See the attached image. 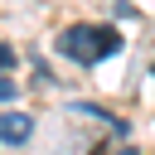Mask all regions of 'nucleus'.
I'll use <instances>...</instances> for the list:
<instances>
[{
	"label": "nucleus",
	"instance_id": "obj_1",
	"mask_svg": "<svg viewBox=\"0 0 155 155\" xmlns=\"http://www.w3.org/2000/svg\"><path fill=\"white\" fill-rule=\"evenodd\" d=\"M116 48H121V34L107 29V24H73V29H63V39H58V53L73 58V63H82V68L111 58Z\"/></svg>",
	"mask_w": 155,
	"mask_h": 155
},
{
	"label": "nucleus",
	"instance_id": "obj_2",
	"mask_svg": "<svg viewBox=\"0 0 155 155\" xmlns=\"http://www.w3.org/2000/svg\"><path fill=\"white\" fill-rule=\"evenodd\" d=\"M29 136H34V116H24V111H5V116H0V140L24 145Z\"/></svg>",
	"mask_w": 155,
	"mask_h": 155
},
{
	"label": "nucleus",
	"instance_id": "obj_3",
	"mask_svg": "<svg viewBox=\"0 0 155 155\" xmlns=\"http://www.w3.org/2000/svg\"><path fill=\"white\" fill-rule=\"evenodd\" d=\"M10 97H15V82H10V78H0V102H10Z\"/></svg>",
	"mask_w": 155,
	"mask_h": 155
},
{
	"label": "nucleus",
	"instance_id": "obj_4",
	"mask_svg": "<svg viewBox=\"0 0 155 155\" xmlns=\"http://www.w3.org/2000/svg\"><path fill=\"white\" fill-rule=\"evenodd\" d=\"M10 63H15V48H10V44H0V68H10Z\"/></svg>",
	"mask_w": 155,
	"mask_h": 155
},
{
	"label": "nucleus",
	"instance_id": "obj_5",
	"mask_svg": "<svg viewBox=\"0 0 155 155\" xmlns=\"http://www.w3.org/2000/svg\"><path fill=\"white\" fill-rule=\"evenodd\" d=\"M111 155H131V150H111Z\"/></svg>",
	"mask_w": 155,
	"mask_h": 155
}]
</instances>
